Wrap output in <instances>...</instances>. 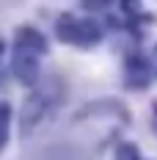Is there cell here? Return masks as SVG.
Segmentation results:
<instances>
[]
</instances>
